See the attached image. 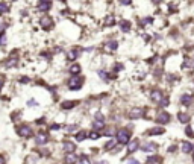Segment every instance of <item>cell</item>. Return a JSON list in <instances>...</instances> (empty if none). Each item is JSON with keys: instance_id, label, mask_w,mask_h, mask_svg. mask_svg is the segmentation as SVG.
<instances>
[{"instance_id": "31", "label": "cell", "mask_w": 194, "mask_h": 164, "mask_svg": "<svg viewBox=\"0 0 194 164\" xmlns=\"http://www.w3.org/2000/svg\"><path fill=\"white\" fill-rule=\"evenodd\" d=\"M106 24H108V26H112V24H114V17L106 18Z\"/></svg>"}, {"instance_id": "22", "label": "cell", "mask_w": 194, "mask_h": 164, "mask_svg": "<svg viewBox=\"0 0 194 164\" xmlns=\"http://www.w3.org/2000/svg\"><path fill=\"white\" fill-rule=\"evenodd\" d=\"M79 72H80V67H79L77 64H74V65H71V67H70V73H71V74H74V76H76V74H79Z\"/></svg>"}, {"instance_id": "12", "label": "cell", "mask_w": 194, "mask_h": 164, "mask_svg": "<svg viewBox=\"0 0 194 164\" xmlns=\"http://www.w3.org/2000/svg\"><path fill=\"white\" fill-rule=\"evenodd\" d=\"M180 149H182V152L184 153H190V152H193L194 150V145H191V143H182V146H180Z\"/></svg>"}, {"instance_id": "27", "label": "cell", "mask_w": 194, "mask_h": 164, "mask_svg": "<svg viewBox=\"0 0 194 164\" xmlns=\"http://www.w3.org/2000/svg\"><path fill=\"white\" fill-rule=\"evenodd\" d=\"M8 11V5L5 2H0V12H6Z\"/></svg>"}, {"instance_id": "25", "label": "cell", "mask_w": 194, "mask_h": 164, "mask_svg": "<svg viewBox=\"0 0 194 164\" xmlns=\"http://www.w3.org/2000/svg\"><path fill=\"white\" fill-rule=\"evenodd\" d=\"M99 76H100L102 79H105V81H109V78H111V76H109V74H106L103 70H100V72H99Z\"/></svg>"}, {"instance_id": "10", "label": "cell", "mask_w": 194, "mask_h": 164, "mask_svg": "<svg viewBox=\"0 0 194 164\" xmlns=\"http://www.w3.org/2000/svg\"><path fill=\"white\" fill-rule=\"evenodd\" d=\"M141 149L144 150V152H153V150L158 149V145H156V143H146Z\"/></svg>"}, {"instance_id": "29", "label": "cell", "mask_w": 194, "mask_h": 164, "mask_svg": "<svg viewBox=\"0 0 194 164\" xmlns=\"http://www.w3.org/2000/svg\"><path fill=\"white\" fill-rule=\"evenodd\" d=\"M185 132H187V135H188V137H194V132H193V129H191V128L188 126L187 128V129H185Z\"/></svg>"}, {"instance_id": "26", "label": "cell", "mask_w": 194, "mask_h": 164, "mask_svg": "<svg viewBox=\"0 0 194 164\" xmlns=\"http://www.w3.org/2000/svg\"><path fill=\"white\" fill-rule=\"evenodd\" d=\"M99 137H100V134H99V132H96V131H93V132L89 134V138H91V140H97Z\"/></svg>"}, {"instance_id": "20", "label": "cell", "mask_w": 194, "mask_h": 164, "mask_svg": "<svg viewBox=\"0 0 194 164\" xmlns=\"http://www.w3.org/2000/svg\"><path fill=\"white\" fill-rule=\"evenodd\" d=\"M67 56H68V59H70V61H74V59H76V58L79 56V50H77V49H74V50H70Z\"/></svg>"}, {"instance_id": "19", "label": "cell", "mask_w": 194, "mask_h": 164, "mask_svg": "<svg viewBox=\"0 0 194 164\" xmlns=\"http://www.w3.org/2000/svg\"><path fill=\"white\" fill-rule=\"evenodd\" d=\"M138 149V141H130L129 145H127V150H129V153L130 152H135Z\"/></svg>"}, {"instance_id": "35", "label": "cell", "mask_w": 194, "mask_h": 164, "mask_svg": "<svg viewBox=\"0 0 194 164\" xmlns=\"http://www.w3.org/2000/svg\"><path fill=\"white\" fill-rule=\"evenodd\" d=\"M74 129H76V126H74V125H73V126H67V131H68V132L74 131Z\"/></svg>"}, {"instance_id": "13", "label": "cell", "mask_w": 194, "mask_h": 164, "mask_svg": "<svg viewBox=\"0 0 194 164\" xmlns=\"http://www.w3.org/2000/svg\"><path fill=\"white\" fill-rule=\"evenodd\" d=\"M193 102V96H190V94H184V96H180V103H184V105H190Z\"/></svg>"}, {"instance_id": "33", "label": "cell", "mask_w": 194, "mask_h": 164, "mask_svg": "<svg viewBox=\"0 0 194 164\" xmlns=\"http://www.w3.org/2000/svg\"><path fill=\"white\" fill-rule=\"evenodd\" d=\"M120 70H123V65H122V64H115V67H114V72H120Z\"/></svg>"}, {"instance_id": "2", "label": "cell", "mask_w": 194, "mask_h": 164, "mask_svg": "<svg viewBox=\"0 0 194 164\" xmlns=\"http://www.w3.org/2000/svg\"><path fill=\"white\" fill-rule=\"evenodd\" d=\"M171 120V116L168 114V112H165V111H161L158 112V116H156V122H158L159 125H165V123H168Z\"/></svg>"}, {"instance_id": "1", "label": "cell", "mask_w": 194, "mask_h": 164, "mask_svg": "<svg viewBox=\"0 0 194 164\" xmlns=\"http://www.w3.org/2000/svg\"><path fill=\"white\" fill-rule=\"evenodd\" d=\"M129 138H130V132H129L127 129H120V131L117 132V141H118V143L126 145V143H129Z\"/></svg>"}, {"instance_id": "17", "label": "cell", "mask_w": 194, "mask_h": 164, "mask_svg": "<svg viewBox=\"0 0 194 164\" xmlns=\"http://www.w3.org/2000/svg\"><path fill=\"white\" fill-rule=\"evenodd\" d=\"M164 132H165V131H164L162 128H153V129H150L147 134H149V135H161V134H164Z\"/></svg>"}, {"instance_id": "16", "label": "cell", "mask_w": 194, "mask_h": 164, "mask_svg": "<svg viewBox=\"0 0 194 164\" xmlns=\"http://www.w3.org/2000/svg\"><path fill=\"white\" fill-rule=\"evenodd\" d=\"M177 119H179L182 123H188V122H190V116H188L187 112H179V114H177Z\"/></svg>"}, {"instance_id": "18", "label": "cell", "mask_w": 194, "mask_h": 164, "mask_svg": "<svg viewBox=\"0 0 194 164\" xmlns=\"http://www.w3.org/2000/svg\"><path fill=\"white\" fill-rule=\"evenodd\" d=\"M120 29H122L123 32H129V29H130V23H129V21H126V20L120 21Z\"/></svg>"}, {"instance_id": "28", "label": "cell", "mask_w": 194, "mask_h": 164, "mask_svg": "<svg viewBox=\"0 0 194 164\" xmlns=\"http://www.w3.org/2000/svg\"><path fill=\"white\" fill-rule=\"evenodd\" d=\"M159 105H161V107H167V105H168V99H167V97H165V99H161V100H159Z\"/></svg>"}, {"instance_id": "21", "label": "cell", "mask_w": 194, "mask_h": 164, "mask_svg": "<svg viewBox=\"0 0 194 164\" xmlns=\"http://www.w3.org/2000/svg\"><path fill=\"white\" fill-rule=\"evenodd\" d=\"M117 47H118V43H117V41H109V43L106 44V49H108V50H117Z\"/></svg>"}, {"instance_id": "6", "label": "cell", "mask_w": 194, "mask_h": 164, "mask_svg": "<svg viewBox=\"0 0 194 164\" xmlns=\"http://www.w3.org/2000/svg\"><path fill=\"white\" fill-rule=\"evenodd\" d=\"M50 6H52V2H50V0H39V3H38V9H39L41 12L49 11Z\"/></svg>"}, {"instance_id": "7", "label": "cell", "mask_w": 194, "mask_h": 164, "mask_svg": "<svg viewBox=\"0 0 194 164\" xmlns=\"http://www.w3.org/2000/svg\"><path fill=\"white\" fill-rule=\"evenodd\" d=\"M144 116V109L141 108H134L132 111H130V119H140V117H142Z\"/></svg>"}, {"instance_id": "11", "label": "cell", "mask_w": 194, "mask_h": 164, "mask_svg": "<svg viewBox=\"0 0 194 164\" xmlns=\"http://www.w3.org/2000/svg\"><path fill=\"white\" fill-rule=\"evenodd\" d=\"M150 99H152L153 102H159V100L162 99V93L159 90H153L150 93Z\"/></svg>"}, {"instance_id": "9", "label": "cell", "mask_w": 194, "mask_h": 164, "mask_svg": "<svg viewBox=\"0 0 194 164\" xmlns=\"http://www.w3.org/2000/svg\"><path fill=\"white\" fill-rule=\"evenodd\" d=\"M52 23H53V20L50 17H43L41 18V26H43L44 29H50V27H52Z\"/></svg>"}, {"instance_id": "24", "label": "cell", "mask_w": 194, "mask_h": 164, "mask_svg": "<svg viewBox=\"0 0 194 164\" xmlns=\"http://www.w3.org/2000/svg\"><path fill=\"white\" fill-rule=\"evenodd\" d=\"M158 161H161V158H158V157H149L147 158V163H158Z\"/></svg>"}, {"instance_id": "14", "label": "cell", "mask_w": 194, "mask_h": 164, "mask_svg": "<svg viewBox=\"0 0 194 164\" xmlns=\"http://www.w3.org/2000/svg\"><path fill=\"white\" fill-rule=\"evenodd\" d=\"M64 150L68 153H73L76 150V145H73L71 141H67V143H64Z\"/></svg>"}, {"instance_id": "30", "label": "cell", "mask_w": 194, "mask_h": 164, "mask_svg": "<svg viewBox=\"0 0 194 164\" xmlns=\"http://www.w3.org/2000/svg\"><path fill=\"white\" fill-rule=\"evenodd\" d=\"M65 161H67V163H73V161H77V158H76L74 155H70V157H68Z\"/></svg>"}, {"instance_id": "23", "label": "cell", "mask_w": 194, "mask_h": 164, "mask_svg": "<svg viewBox=\"0 0 194 164\" xmlns=\"http://www.w3.org/2000/svg\"><path fill=\"white\" fill-rule=\"evenodd\" d=\"M85 137H87V134H85V131H80L79 134H76V140H77V141H82V140H84Z\"/></svg>"}, {"instance_id": "32", "label": "cell", "mask_w": 194, "mask_h": 164, "mask_svg": "<svg viewBox=\"0 0 194 164\" xmlns=\"http://www.w3.org/2000/svg\"><path fill=\"white\" fill-rule=\"evenodd\" d=\"M112 146H114V141H112V140H109V141H108V143L105 145V149L108 150V149H111Z\"/></svg>"}, {"instance_id": "15", "label": "cell", "mask_w": 194, "mask_h": 164, "mask_svg": "<svg viewBox=\"0 0 194 164\" xmlns=\"http://www.w3.org/2000/svg\"><path fill=\"white\" fill-rule=\"evenodd\" d=\"M77 105V102H71V100H67V102H62L61 103V108L62 109H71Z\"/></svg>"}, {"instance_id": "36", "label": "cell", "mask_w": 194, "mask_h": 164, "mask_svg": "<svg viewBox=\"0 0 194 164\" xmlns=\"http://www.w3.org/2000/svg\"><path fill=\"white\" fill-rule=\"evenodd\" d=\"M152 2H153V3H159L161 0H152Z\"/></svg>"}, {"instance_id": "3", "label": "cell", "mask_w": 194, "mask_h": 164, "mask_svg": "<svg viewBox=\"0 0 194 164\" xmlns=\"http://www.w3.org/2000/svg\"><path fill=\"white\" fill-rule=\"evenodd\" d=\"M17 132H18V135H21V137H31V135H32V129H31V126H27V125L18 126Z\"/></svg>"}, {"instance_id": "8", "label": "cell", "mask_w": 194, "mask_h": 164, "mask_svg": "<svg viewBox=\"0 0 194 164\" xmlns=\"http://www.w3.org/2000/svg\"><path fill=\"white\" fill-rule=\"evenodd\" d=\"M47 140H49V135L47 134H43V132H39L38 135H36V145H46L47 143Z\"/></svg>"}, {"instance_id": "34", "label": "cell", "mask_w": 194, "mask_h": 164, "mask_svg": "<svg viewBox=\"0 0 194 164\" xmlns=\"http://www.w3.org/2000/svg\"><path fill=\"white\" fill-rule=\"evenodd\" d=\"M120 3H122V5H130L132 0H120Z\"/></svg>"}, {"instance_id": "37", "label": "cell", "mask_w": 194, "mask_h": 164, "mask_svg": "<svg viewBox=\"0 0 194 164\" xmlns=\"http://www.w3.org/2000/svg\"><path fill=\"white\" fill-rule=\"evenodd\" d=\"M0 163H5V160H3V158H0Z\"/></svg>"}, {"instance_id": "38", "label": "cell", "mask_w": 194, "mask_h": 164, "mask_svg": "<svg viewBox=\"0 0 194 164\" xmlns=\"http://www.w3.org/2000/svg\"><path fill=\"white\" fill-rule=\"evenodd\" d=\"M0 88H2V82H0Z\"/></svg>"}, {"instance_id": "4", "label": "cell", "mask_w": 194, "mask_h": 164, "mask_svg": "<svg viewBox=\"0 0 194 164\" xmlns=\"http://www.w3.org/2000/svg\"><path fill=\"white\" fill-rule=\"evenodd\" d=\"M93 126L96 128V129H102V128L105 126V120H103V116H102L100 112L96 114V120H94Z\"/></svg>"}, {"instance_id": "5", "label": "cell", "mask_w": 194, "mask_h": 164, "mask_svg": "<svg viewBox=\"0 0 194 164\" xmlns=\"http://www.w3.org/2000/svg\"><path fill=\"white\" fill-rule=\"evenodd\" d=\"M82 82H84L82 78H73L70 81V88L71 90H79L82 87Z\"/></svg>"}]
</instances>
